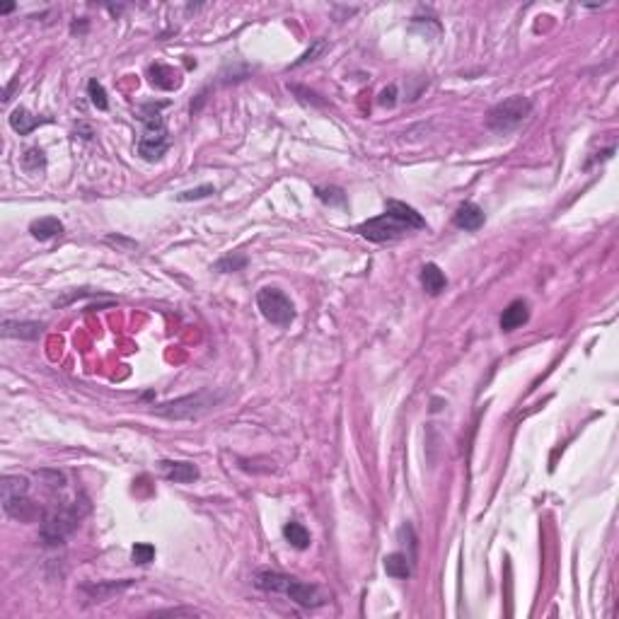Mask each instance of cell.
<instances>
[{"label": "cell", "instance_id": "6", "mask_svg": "<svg viewBox=\"0 0 619 619\" xmlns=\"http://www.w3.org/2000/svg\"><path fill=\"white\" fill-rule=\"evenodd\" d=\"M358 235H363L365 240H370V242H392V240L402 238V235H409L411 230L404 225L399 218H394L392 213H382L377 218H370V221L361 223V225L356 228Z\"/></svg>", "mask_w": 619, "mask_h": 619}, {"label": "cell", "instance_id": "12", "mask_svg": "<svg viewBox=\"0 0 619 619\" xmlns=\"http://www.w3.org/2000/svg\"><path fill=\"white\" fill-rule=\"evenodd\" d=\"M530 320V310L525 300H513L508 308L501 315V329L503 332H515L518 327H523Z\"/></svg>", "mask_w": 619, "mask_h": 619}, {"label": "cell", "instance_id": "1", "mask_svg": "<svg viewBox=\"0 0 619 619\" xmlns=\"http://www.w3.org/2000/svg\"><path fill=\"white\" fill-rule=\"evenodd\" d=\"M167 104H143L140 107V116L145 131L143 138L138 140V155L148 162H157L162 160V155L167 152V128H164V116L160 114V109H164Z\"/></svg>", "mask_w": 619, "mask_h": 619}, {"label": "cell", "instance_id": "25", "mask_svg": "<svg viewBox=\"0 0 619 619\" xmlns=\"http://www.w3.org/2000/svg\"><path fill=\"white\" fill-rule=\"evenodd\" d=\"M131 557H133V564H140V566L150 564L152 559H155V547L148 545V542H138V545L133 547Z\"/></svg>", "mask_w": 619, "mask_h": 619}, {"label": "cell", "instance_id": "20", "mask_svg": "<svg viewBox=\"0 0 619 619\" xmlns=\"http://www.w3.org/2000/svg\"><path fill=\"white\" fill-rule=\"evenodd\" d=\"M283 537L288 540V545H293L296 550H308L310 547V532L300 523H288L283 528Z\"/></svg>", "mask_w": 619, "mask_h": 619}, {"label": "cell", "instance_id": "5", "mask_svg": "<svg viewBox=\"0 0 619 619\" xmlns=\"http://www.w3.org/2000/svg\"><path fill=\"white\" fill-rule=\"evenodd\" d=\"M257 305L262 310L264 320H269L276 327H288L296 320V308H293L291 298L279 288H262L257 293Z\"/></svg>", "mask_w": 619, "mask_h": 619}, {"label": "cell", "instance_id": "10", "mask_svg": "<svg viewBox=\"0 0 619 619\" xmlns=\"http://www.w3.org/2000/svg\"><path fill=\"white\" fill-rule=\"evenodd\" d=\"M486 216H484V208L476 203H462L459 208L455 211V218H452V223L459 228V230H467V233H474V230H479L481 225H484Z\"/></svg>", "mask_w": 619, "mask_h": 619}, {"label": "cell", "instance_id": "15", "mask_svg": "<svg viewBox=\"0 0 619 619\" xmlns=\"http://www.w3.org/2000/svg\"><path fill=\"white\" fill-rule=\"evenodd\" d=\"M421 286L428 296H438V293L445 291L447 279H445L443 271H440L438 264H426V267L421 269Z\"/></svg>", "mask_w": 619, "mask_h": 619}, {"label": "cell", "instance_id": "26", "mask_svg": "<svg viewBox=\"0 0 619 619\" xmlns=\"http://www.w3.org/2000/svg\"><path fill=\"white\" fill-rule=\"evenodd\" d=\"M317 196H320L322 201H324V203H329V206H344V203H346L344 191H341V189H337V186L317 189Z\"/></svg>", "mask_w": 619, "mask_h": 619}, {"label": "cell", "instance_id": "24", "mask_svg": "<svg viewBox=\"0 0 619 619\" xmlns=\"http://www.w3.org/2000/svg\"><path fill=\"white\" fill-rule=\"evenodd\" d=\"M327 49H329V44H327V41H324V39H317V41H315V44H312V46H310V49H308V51H305V54H303V56H300V58H298V61H296V63H293V66H291V68H298V66H305V63L315 61V58H317V56H322V54H324V51H327Z\"/></svg>", "mask_w": 619, "mask_h": 619}, {"label": "cell", "instance_id": "21", "mask_svg": "<svg viewBox=\"0 0 619 619\" xmlns=\"http://www.w3.org/2000/svg\"><path fill=\"white\" fill-rule=\"evenodd\" d=\"M247 267V257L245 255H228L223 259H218L213 264V271L218 274H235V271H242Z\"/></svg>", "mask_w": 619, "mask_h": 619}, {"label": "cell", "instance_id": "28", "mask_svg": "<svg viewBox=\"0 0 619 619\" xmlns=\"http://www.w3.org/2000/svg\"><path fill=\"white\" fill-rule=\"evenodd\" d=\"M37 476H41V479H46V484L54 486V489L66 486V474H63V472H49V469H41V472H37Z\"/></svg>", "mask_w": 619, "mask_h": 619}, {"label": "cell", "instance_id": "4", "mask_svg": "<svg viewBox=\"0 0 619 619\" xmlns=\"http://www.w3.org/2000/svg\"><path fill=\"white\" fill-rule=\"evenodd\" d=\"M223 397H225V394L201 390L196 394H186V397H179V399H172V402L152 406V411L160 416H167V418H194V416H201L203 411L213 409Z\"/></svg>", "mask_w": 619, "mask_h": 619}, {"label": "cell", "instance_id": "17", "mask_svg": "<svg viewBox=\"0 0 619 619\" xmlns=\"http://www.w3.org/2000/svg\"><path fill=\"white\" fill-rule=\"evenodd\" d=\"M385 574L392 579H409L411 576V559L402 552H394L385 557Z\"/></svg>", "mask_w": 619, "mask_h": 619}, {"label": "cell", "instance_id": "3", "mask_svg": "<svg viewBox=\"0 0 619 619\" xmlns=\"http://www.w3.org/2000/svg\"><path fill=\"white\" fill-rule=\"evenodd\" d=\"M532 111V102L523 94H513L486 111V128L493 133H511L520 126Z\"/></svg>", "mask_w": 619, "mask_h": 619}, {"label": "cell", "instance_id": "2", "mask_svg": "<svg viewBox=\"0 0 619 619\" xmlns=\"http://www.w3.org/2000/svg\"><path fill=\"white\" fill-rule=\"evenodd\" d=\"M85 513H87V508L80 511L78 501L46 511L44 515H41V528H39L41 542H44L46 547L63 545L68 535H73V530L80 525V518L85 515Z\"/></svg>", "mask_w": 619, "mask_h": 619}, {"label": "cell", "instance_id": "30", "mask_svg": "<svg viewBox=\"0 0 619 619\" xmlns=\"http://www.w3.org/2000/svg\"><path fill=\"white\" fill-rule=\"evenodd\" d=\"M155 615L157 617H162V615H174V617L177 615H189V617H191V615H199V612L196 610H160V612H155Z\"/></svg>", "mask_w": 619, "mask_h": 619}, {"label": "cell", "instance_id": "11", "mask_svg": "<svg viewBox=\"0 0 619 619\" xmlns=\"http://www.w3.org/2000/svg\"><path fill=\"white\" fill-rule=\"evenodd\" d=\"M148 75L152 85L160 87V90H177L182 85V73L167 66V63H152L148 68Z\"/></svg>", "mask_w": 619, "mask_h": 619}, {"label": "cell", "instance_id": "14", "mask_svg": "<svg viewBox=\"0 0 619 619\" xmlns=\"http://www.w3.org/2000/svg\"><path fill=\"white\" fill-rule=\"evenodd\" d=\"M162 469L164 474H167L169 481H179V484H189V481L199 479V467L191 462H169V459H164Z\"/></svg>", "mask_w": 619, "mask_h": 619}, {"label": "cell", "instance_id": "16", "mask_svg": "<svg viewBox=\"0 0 619 619\" xmlns=\"http://www.w3.org/2000/svg\"><path fill=\"white\" fill-rule=\"evenodd\" d=\"M29 233H32L34 240L46 242V240H51V238H56V235L63 233V223L58 221V218H54V216H46V218L34 221L32 225H29Z\"/></svg>", "mask_w": 619, "mask_h": 619}, {"label": "cell", "instance_id": "19", "mask_svg": "<svg viewBox=\"0 0 619 619\" xmlns=\"http://www.w3.org/2000/svg\"><path fill=\"white\" fill-rule=\"evenodd\" d=\"M29 491V481L25 476H17V474H5L3 476V484H0V493H3V501L5 498H13V496H22V493Z\"/></svg>", "mask_w": 619, "mask_h": 619}, {"label": "cell", "instance_id": "13", "mask_svg": "<svg viewBox=\"0 0 619 619\" xmlns=\"http://www.w3.org/2000/svg\"><path fill=\"white\" fill-rule=\"evenodd\" d=\"M385 211H387V213H392L394 218H399V221H402L409 230H423V228H426V221H423V216L418 213L416 208L406 206L404 201H394V199H392V201H387Z\"/></svg>", "mask_w": 619, "mask_h": 619}, {"label": "cell", "instance_id": "18", "mask_svg": "<svg viewBox=\"0 0 619 619\" xmlns=\"http://www.w3.org/2000/svg\"><path fill=\"white\" fill-rule=\"evenodd\" d=\"M41 121H44V119H39V116H32L25 107H17L13 114H10V126H13L20 135L32 133Z\"/></svg>", "mask_w": 619, "mask_h": 619}, {"label": "cell", "instance_id": "31", "mask_svg": "<svg viewBox=\"0 0 619 619\" xmlns=\"http://www.w3.org/2000/svg\"><path fill=\"white\" fill-rule=\"evenodd\" d=\"M13 10H15V5H5V8H0V13L8 15V13H13Z\"/></svg>", "mask_w": 619, "mask_h": 619}, {"label": "cell", "instance_id": "23", "mask_svg": "<svg viewBox=\"0 0 619 619\" xmlns=\"http://www.w3.org/2000/svg\"><path fill=\"white\" fill-rule=\"evenodd\" d=\"M44 164H46V157L39 148H29L25 155H22V167H25L27 172H39Z\"/></svg>", "mask_w": 619, "mask_h": 619}, {"label": "cell", "instance_id": "29", "mask_svg": "<svg viewBox=\"0 0 619 619\" xmlns=\"http://www.w3.org/2000/svg\"><path fill=\"white\" fill-rule=\"evenodd\" d=\"M397 87L394 85H390L387 87V90H382V94H380V104L382 107H394V102H397Z\"/></svg>", "mask_w": 619, "mask_h": 619}, {"label": "cell", "instance_id": "9", "mask_svg": "<svg viewBox=\"0 0 619 619\" xmlns=\"http://www.w3.org/2000/svg\"><path fill=\"white\" fill-rule=\"evenodd\" d=\"M133 581L126 579V581H97V583H87L82 586V593L92 600V603H102V600L111 598V595H119L121 591L131 588Z\"/></svg>", "mask_w": 619, "mask_h": 619}, {"label": "cell", "instance_id": "27", "mask_svg": "<svg viewBox=\"0 0 619 619\" xmlns=\"http://www.w3.org/2000/svg\"><path fill=\"white\" fill-rule=\"evenodd\" d=\"M216 194V186L213 184H203V186H196V189H189V191H182L177 196V201H196V199H206Z\"/></svg>", "mask_w": 619, "mask_h": 619}, {"label": "cell", "instance_id": "22", "mask_svg": "<svg viewBox=\"0 0 619 619\" xmlns=\"http://www.w3.org/2000/svg\"><path fill=\"white\" fill-rule=\"evenodd\" d=\"M87 94H90V102H92L99 111H104V109L109 107L107 92H104V87L99 85L97 80H90V82H87Z\"/></svg>", "mask_w": 619, "mask_h": 619}, {"label": "cell", "instance_id": "8", "mask_svg": "<svg viewBox=\"0 0 619 619\" xmlns=\"http://www.w3.org/2000/svg\"><path fill=\"white\" fill-rule=\"evenodd\" d=\"M3 511L8 513L10 518L20 520V523H34V520H39V518H41L39 506L34 503V501H29L27 493H22V496H13V498H5L3 501Z\"/></svg>", "mask_w": 619, "mask_h": 619}, {"label": "cell", "instance_id": "7", "mask_svg": "<svg viewBox=\"0 0 619 619\" xmlns=\"http://www.w3.org/2000/svg\"><path fill=\"white\" fill-rule=\"evenodd\" d=\"M44 322H29V320H3L0 334L5 339H22V341H37L44 334Z\"/></svg>", "mask_w": 619, "mask_h": 619}]
</instances>
